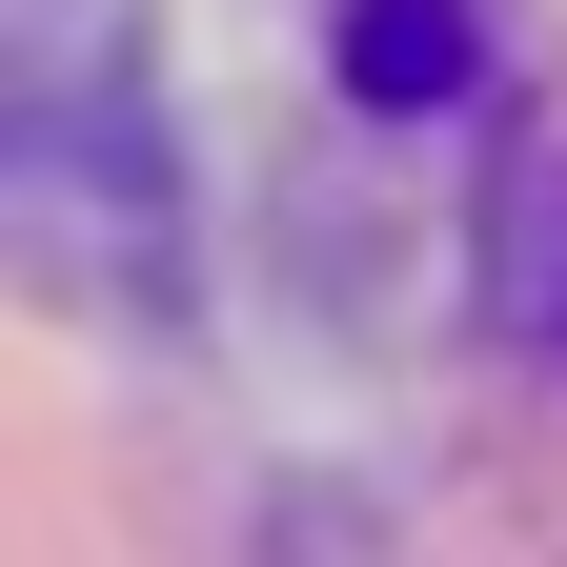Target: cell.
<instances>
[{"label": "cell", "mask_w": 567, "mask_h": 567, "mask_svg": "<svg viewBox=\"0 0 567 567\" xmlns=\"http://www.w3.org/2000/svg\"><path fill=\"white\" fill-rule=\"evenodd\" d=\"M344 82L365 102H446L466 82V0H365V21H344Z\"/></svg>", "instance_id": "6da1fadb"}]
</instances>
